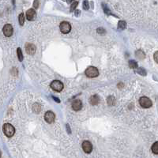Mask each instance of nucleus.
Here are the masks:
<instances>
[{
	"instance_id": "18",
	"label": "nucleus",
	"mask_w": 158,
	"mask_h": 158,
	"mask_svg": "<svg viewBox=\"0 0 158 158\" xmlns=\"http://www.w3.org/2000/svg\"><path fill=\"white\" fill-rule=\"evenodd\" d=\"M17 57L19 61H22V60H23V55H22V51L20 47H18L17 49Z\"/></svg>"
},
{
	"instance_id": "27",
	"label": "nucleus",
	"mask_w": 158,
	"mask_h": 158,
	"mask_svg": "<svg viewBox=\"0 0 158 158\" xmlns=\"http://www.w3.org/2000/svg\"><path fill=\"white\" fill-rule=\"evenodd\" d=\"M74 1V0H66V2H68V3H70V2H72Z\"/></svg>"
},
{
	"instance_id": "11",
	"label": "nucleus",
	"mask_w": 158,
	"mask_h": 158,
	"mask_svg": "<svg viewBox=\"0 0 158 158\" xmlns=\"http://www.w3.org/2000/svg\"><path fill=\"white\" fill-rule=\"evenodd\" d=\"M36 17V12L33 9H29L26 12V17L29 21H32L34 20V18Z\"/></svg>"
},
{
	"instance_id": "26",
	"label": "nucleus",
	"mask_w": 158,
	"mask_h": 158,
	"mask_svg": "<svg viewBox=\"0 0 158 158\" xmlns=\"http://www.w3.org/2000/svg\"><path fill=\"white\" fill-rule=\"evenodd\" d=\"M52 97H53V99H54V100H55V101H57V102H58V103H59V102H60V100H59L58 98H55V96H52Z\"/></svg>"
},
{
	"instance_id": "16",
	"label": "nucleus",
	"mask_w": 158,
	"mask_h": 158,
	"mask_svg": "<svg viewBox=\"0 0 158 158\" xmlns=\"http://www.w3.org/2000/svg\"><path fill=\"white\" fill-rule=\"evenodd\" d=\"M18 21H19V24L21 25H23L25 23V15L23 13L20 14L19 17H18Z\"/></svg>"
},
{
	"instance_id": "1",
	"label": "nucleus",
	"mask_w": 158,
	"mask_h": 158,
	"mask_svg": "<svg viewBox=\"0 0 158 158\" xmlns=\"http://www.w3.org/2000/svg\"><path fill=\"white\" fill-rule=\"evenodd\" d=\"M3 133L5 134L6 137H12L15 134V128L10 123H5L2 127Z\"/></svg>"
},
{
	"instance_id": "5",
	"label": "nucleus",
	"mask_w": 158,
	"mask_h": 158,
	"mask_svg": "<svg viewBox=\"0 0 158 158\" xmlns=\"http://www.w3.org/2000/svg\"><path fill=\"white\" fill-rule=\"evenodd\" d=\"M59 29H60V31H61L63 33L66 34V33H69L70 32L71 25L69 22L63 21V22H61V24H60V25H59Z\"/></svg>"
},
{
	"instance_id": "19",
	"label": "nucleus",
	"mask_w": 158,
	"mask_h": 158,
	"mask_svg": "<svg viewBox=\"0 0 158 158\" xmlns=\"http://www.w3.org/2000/svg\"><path fill=\"white\" fill-rule=\"evenodd\" d=\"M129 66H130V68H133V69H134V68H136V67H138L137 63L135 62V61H134V60H130V61L129 62Z\"/></svg>"
},
{
	"instance_id": "10",
	"label": "nucleus",
	"mask_w": 158,
	"mask_h": 158,
	"mask_svg": "<svg viewBox=\"0 0 158 158\" xmlns=\"http://www.w3.org/2000/svg\"><path fill=\"white\" fill-rule=\"evenodd\" d=\"M82 108V102L80 100H75L72 103V108L74 111H79Z\"/></svg>"
},
{
	"instance_id": "15",
	"label": "nucleus",
	"mask_w": 158,
	"mask_h": 158,
	"mask_svg": "<svg viewBox=\"0 0 158 158\" xmlns=\"http://www.w3.org/2000/svg\"><path fill=\"white\" fill-rule=\"evenodd\" d=\"M107 102L109 105H114L115 103V99L114 96H108V98L107 99Z\"/></svg>"
},
{
	"instance_id": "9",
	"label": "nucleus",
	"mask_w": 158,
	"mask_h": 158,
	"mask_svg": "<svg viewBox=\"0 0 158 158\" xmlns=\"http://www.w3.org/2000/svg\"><path fill=\"white\" fill-rule=\"evenodd\" d=\"M25 51L29 55H34L36 52V46L32 44H25Z\"/></svg>"
},
{
	"instance_id": "14",
	"label": "nucleus",
	"mask_w": 158,
	"mask_h": 158,
	"mask_svg": "<svg viewBox=\"0 0 158 158\" xmlns=\"http://www.w3.org/2000/svg\"><path fill=\"white\" fill-rule=\"evenodd\" d=\"M152 151L154 154H158V142H156L152 145Z\"/></svg>"
},
{
	"instance_id": "4",
	"label": "nucleus",
	"mask_w": 158,
	"mask_h": 158,
	"mask_svg": "<svg viewBox=\"0 0 158 158\" xmlns=\"http://www.w3.org/2000/svg\"><path fill=\"white\" fill-rule=\"evenodd\" d=\"M51 88L55 92H61L63 89V84L60 81L55 80L51 83Z\"/></svg>"
},
{
	"instance_id": "17",
	"label": "nucleus",
	"mask_w": 158,
	"mask_h": 158,
	"mask_svg": "<svg viewBox=\"0 0 158 158\" xmlns=\"http://www.w3.org/2000/svg\"><path fill=\"white\" fill-rule=\"evenodd\" d=\"M126 26V23L124 21H119L118 23V27L119 29H124Z\"/></svg>"
},
{
	"instance_id": "24",
	"label": "nucleus",
	"mask_w": 158,
	"mask_h": 158,
	"mask_svg": "<svg viewBox=\"0 0 158 158\" xmlns=\"http://www.w3.org/2000/svg\"><path fill=\"white\" fill-rule=\"evenodd\" d=\"M153 58H154V60H155V62L157 63H158V51H156L155 53H154Z\"/></svg>"
},
{
	"instance_id": "21",
	"label": "nucleus",
	"mask_w": 158,
	"mask_h": 158,
	"mask_svg": "<svg viewBox=\"0 0 158 158\" xmlns=\"http://www.w3.org/2000/svg\"><path fill=\"white\" fill-rule=\"evenodd\" d=\"M138 73L139 74L142 75V76H145V75H146V71H145V70L143 69V68H138Z\"/></svg>"
},
{
	"instance_id": "13",
	"label": "nucleus",
	"mask_w": 158,
	"mask_h": 158,
	"mask_svg": "<svg viewBox=\"0 0 158 158\" xmlns=\"http://www.w3.org/2000/svg\"><path fill=\"white\" fill-rule=\"evenodd\" d=\"M135 55H136L137 58L140 59H145V53H144V52L142 51H141V50L137 51L136 53H135Z\"/></svg>"
},
{
	"instance_id": "25",
	"label": "nucleus",
	"mask_w": 158,
	"mask_h": 158,
	"mask_svg": "<svg viewBox=\"0 0 158 158\" xmlns=\"http://www.w3.org/2000/svg\"><path fill=\"white\" fill-rule=\"evenodd\" d=\"M97 32L99 33V34H101V32H103V34L104 33H105V30L104 29H102V28H99L98 29H97Z\"/></svg>"
},
{
	"instance_id": "2",
	"label": "nucleus",
	"mask_w": 158,
	"mask_h": 158,
	"mask_svg": "<svg viewBox=\"0 0 158 158\" xmlns=\"http://www.w3.org/2000/svg\"><path fill=\"white\" fill-rule=\"evenodd\" d=\"M85 75L88 78H96L99 75V71L97 70V68L94 66H89L85 70Z\"/></svg>"
},
{
	"instance_id": "12",
	"label": "nucleus",
	"mask_w": 158,
	"mask_h": 158,
	"mask_svg": "<svg viewBox=\"0 0 158 158\" xmlns=\"http://www.w3.org/2000/svg\"><path fill=\"white\" fill-rule=\"evenodd\" d=\"M99 101H100V98L97 95L92 96L91 98H90V103H91L92 105H96L99 103Z\"/></svg>"
},
{
	"instance_id": "20",
	"label": "nucleus",
	"mask_w": 158,
	"mask_h": 158,
	"mask_svg": "<svg viewBox=\"0 0 158 158\" xmlns=\"http://www.w3.org/2000/svg\"><path fill=\"white\" fill-rule=\"evenodd\" d=\"M83 8L85 10H87L89 9V3L88 0H85V1H84V2H83Z\"/></svg>"
},
{
	"instance_id": "23",
	"label": "nucleus",
	"mask_w": 158,
	"mask_h": 158,
	"mask_svg": "<svg viewBox=\"0 0 158 158\" xmlns=\"http://www.w3.org/2000/svg\"><path fill=\"white\" fill-rule=\"evenodd\" d=\"M33 7L35 9H37L39 7V1L38 0H34V2H33Z\"/></svg>"
},
{
	"instance_id": "6",
	"label": "nucleus",
	"mask_w": 158,
	"mask_h": 158,
	"mask_svg": "<svg viewBox=\"0 0 158 158\" xmlns=\"http://www.w3.org/2000/svg\"><path fill=\"white\" fill-rule=\"evenodd\" d=\"M2 32L4 33V35L6 36H11L13 35V32H14V29L12 25H10V24H6L4 25V27L2 29Z\"/></svg>"
},
{
	"instance_id": "3",
	"label": "nucleus",
	"mask_w": 158,
	"mask_h": 158,
	"mask_svg": "<svg viewBox=\"0 0 158 158\" xmlns=\"http://www.w3.org/2000/svg\"><path fill=\"white\" fill-rule=\"evenodd\" d=\"M139 104H140L141 106L144 108H149L151 107L153 104L150 99L146 96H142L140 100H139Z\"/></svg>"
},
{
	"instance_id": "22",
	"label": "nucleus",
	"mask_w": 158,
	"mask_h": 158,
	"mask_svg": "<svg viewBox=\"0 0 158 158\" xmlns=\"http://www.w3.org/2000/svg\"><path fill=\"white\" fill-rule=\"evenodd\" d=\"M78 5V2H77V1L76 2H74L72 3V5H71V6H70V11H71V12L76 9V7H77Z\"/></svg>"
},
{
	"instance_id": "7",
	"label": "nucleus",
	"mask_w": 158,
	"mask_h": 158,
	"mask_svg": "<svg viewBox=\"0 0 158 158\" xmlns=\"http://www.w3.org/2000/svg\"><path fill=\"white\" fill-rule=\"evenodd\" d=\"M55 114L51 111H47L46 113H45V115H44V119L47 123H53L55 121Z\"/></svg>"
},
{
	"instance_id": "8",
	"label": "nucleus",
	"mask_w": 158,
	"mask_h": 158,
	"mask_svg": "<svg viewBox=\"0 0 158 158\" xmlns=\"http://www.w3.org/2000/svg\"><path fill=\"white\" fill-rule=\"evenodd\" d=\"M82 149H83L85 153H90L93 150V145L91 144V142L89 141H84L82 142Z\"/></svg>"
}]
</instances>
